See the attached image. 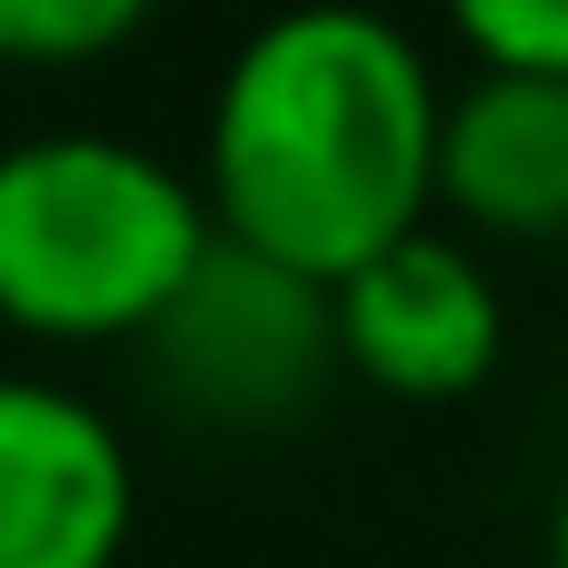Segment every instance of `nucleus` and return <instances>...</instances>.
Here are the masks:
<instances>
[{
  "instance_id": "f257e3e1",
  "label": "nucleus",
  "mask_w": 568,
  "mask_h": 568,
  "mask_svg": "<svg viewBox=\"0 0 568 568\" xmlns=\"http://www.w3.org/2000/svg\"><path fill=\"white\" fill-rule=\"evenodd\" d=\"M449 80L389 10L310 0L260 20L200 130V190L220 240L339 290L439 210Z\"/></svg>"
},
{
  "instance_id": "f03ea898",
  "label": "nucleus",
  "mask_w": 568,
  "mask_h": 568,
  "mask_svg": "<svg viewBox=\"0 0 568 568\" xmlns=\"http://www.w3.org/2000/svg\"><path fill=\"white\" fill-rule=\"evenodd\" d=\"M220 250L200 170L120 130L0 150V320L20 339H150Z\"/></svg>"
},
{
  "instance_id": "7ed1b4c3",
  "label": "nucleus",
  "mask_w": 568,
  "mask_h": 568,
  "mask_svg": "<svg viewBox=\"0 0 568 568\" xmlns=\"http://www.w3.org/2000/svg\"><path fill=\"white\" fill-rule=\"evenodd\" d=\"M150 359L180 409L230 419V429H270L290 409H310L320 379L339 369V300L320 280L220 240L200 260V280L170 300V320L150 329Z\"/></svg>"
},
{
  "instance_id": "20e7f679",
  "label": "nucleus",
  "mask_w": 568,
  "mask_h": 568,
  "mask_svg": "<svg viewBox=\"0 0 568 568\" xmlns=\"http://www.w3.org/2000/svg\"><path fill=\"white\" fill-rule=\"evenodd\" d=\"M140 519L130 439L100 399L0 369V568H120Z\"/></svg>"
},
{
  "instance_id": "39448f33",
  "label": "nucleus",
  "mask_w": 568,
  "mask_h": 568,
  "mask_svg": "<svg viewBox=\"0 0 568 568\" xmlns=\"http://www.w3.org/2000/svg\"><path fill=\"white\" fill-rule=\"evenodd\" d=\"M329 300H339V369L389 399H469L509 339L489 260L469 240H449L439 220L419 240L379 250L369 270H349Z\"/></svg>"
},
{
  "instance_id": "423d86ee",
  "label": "nucleus",
  "mask_w": 568,
  "mask_h": 568,
  "mask_svg": "<svg viewBox=\"0 0 568 568\" xmlns=\"http://www.w3.org/2000/svg\"><path fill=\"white\" fill-rule=\"evenodd\" d=\"M439 210L489 240H568V80L469 70L449 90Z\"/></svg>"
},
{
  "instance_id": "0eeeda50",
  "label": "nucleus",
  "mask_w": 568,
  "mask_h": 568,
  "mask_svg": "<svg viewBox=\"0 0 568 568\" xmlns=\"http://www.w3.org/2000/svg\"><path fill=\"white\" fill-rule=\"evenodd\" d=\"M120 40H140V0H0V60L70 70Z\"/></svg>"
},
{
  "instance_id": "6e6552de",
  "label": "nucleus",
  "mask_w": 568,
  "mask_h": 568,
  "mask_svg": "<svg viewBox=\"0 0 568 568\" xmlns=\"http://www.w3.org/2000/svg\"><path fill=\"white\" fill-rule=\"evenodd\" d=\"M459 50L469 70H519V80H568V0H459Z\"/></svg>"
},
{
  "instance_id": "1a4fd4ad",
  "label": "nucleus",
  "mask_w": 568,
  "mask_h": 568,
  "mask_svg": "<svg viewBox=\"0 0 568 568\" xmlns=\"http://www.w3.org/2000/svg\"><path fill=\"white\" fill-rule=\"evenodd\" d=\"M549 568H568V489H559V509H549Z\"/></svg>"
}]
</instances>
